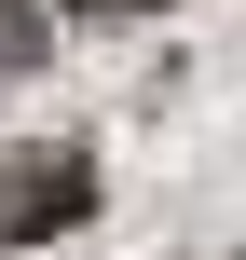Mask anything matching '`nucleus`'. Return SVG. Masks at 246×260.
I'll list each match as a JSON object with an SVG mask.
<instances>
[{
    "label": "nucleus",
    "mask_w": 246,
    "mask_h": 260,
    "mask_svg": "<svg viewBox=\"0 0 246 260\" xmlns=\"http://www.w3.org/2000/svg\"><path fill=\"white\" fill-rule=\"evenodd\" d=\"M82 219H96L82 151H0V247H41V233H82Z\"/></svg>",
    "instance_id": "obj_1"
},
{
    "label": "nucleus",
    "mask_w": 246,
    "mask_h": 260,
    "mask_svg": "<svg viewBox=\"0 0 246 260\" xmlns=\"http://www.w3.org/2000/svg\"><path fill=\"white\" fill-rule=\"evenodd\" d=\"M0 55L27 69V55H41V14H14V0H0Z\"/></svg>",
    "instance_id": "obj_2"
},
{
    "label": "nucleus",
    "mask_w": 246,
    "mask_h": 260,
    "mask_svg": "<svg viewBox=\"0 0 246 260\" xmlns=\"http://www.w3.org/2000/svg\"><path fill=\"white\" fill-rule=\"evenodd\" d=\"M68 14H164V0H68Z\"/></svg>",
    "instance_id": "obj_3"
}]
</instances>
